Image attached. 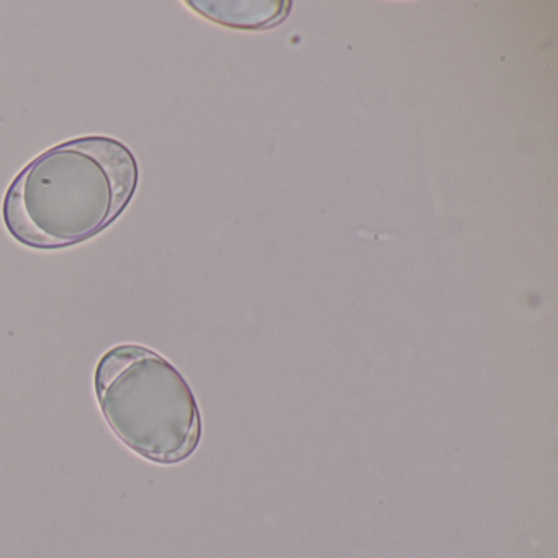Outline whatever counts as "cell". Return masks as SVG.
I'll use <instances>...</instances> for the list:
<instances>
[{
    "label": "cell",
    "mask_w": 558,
    "mask_h": 558,
    "mask_svg": "<svg viewBox=\"0 0 558 558\" xmlns=\"http://www.w3.org/2000/svg\"><path fill=\"white\" fill-rule=\"evenodd\" d=\"M138 181V161L119 140H70L19 172L5 192L2 218L24 246H76L102 233L126 210Z\"/></svg>",
    "instance_id": "obj_1"
},
{
    "label": "cell",
    "mask_w": 558,
    "mask_h": 558,
    "mask_svg": "<svg viewBox=\"0 0 558 558\" xmlns=\"http://www.w3.org/2000/svg\"><path fill=\"white\" fill-rule=\"evenodd\" d=\"M94 388L110 429L143 459L172 465L201 444V410L191 385L153 349H109L97 364Z\"/></svg>",
    "instance_id": "obj_2"
}]
</instances>
